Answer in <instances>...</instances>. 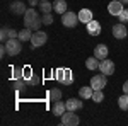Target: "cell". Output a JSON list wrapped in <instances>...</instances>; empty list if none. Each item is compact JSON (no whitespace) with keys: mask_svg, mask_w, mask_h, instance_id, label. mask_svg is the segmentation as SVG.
Masks as SVG:
<instances>
[{"mask_svg":"<svg viewBox=\"0 0 128 126\" xmlns=\"http://www.w3.org/2000/svg\"><path fill=\"white\" fill-rule=\"evenodd\" d=\"M24 26L29 27L32 31H40V27L43 26V20H41L40 14L34 9H28L24 14Z\"/></svg>","mask_w":128,"mask_h":126,"instance_id":"6da1fadb","label":"cell"},{"mask_svg":"<svg viewBox=\"0 0 128 126\" xmlns=\"http://www.w3.org/2000/svg\"><path fill=\"white\" fill-rule=\"evenodd\" d=\"M5 48H7V55L16 56V55H19L20 49H22V41L19 38H10L5 41Z\"/></svg>","mask_w":128,"mask_h":126,"instance_id":"7a4b0ae2","label":"cell"},{"mask_svg":"<svg viewBox=\"0 0 128 126\" xmlns=\"http://www.w3.org/2000/svg\"><path fill=\"white\" fill-rule=\"evenodd\" d=\"M46 41H48V34H46L44 31H34V32H32V38H31V48L32 49L40 48Z\"/></svg>","mask_w":128,"mask_h":126,"instance_id":"3957f363","label":"cell"},{"mask_svg":"<svg viewBox=\"0 0 128 126\" xmlns=\"http://www.w3.org/2000/svg\"><path fill=\"white\" fill-rule=\"evenodd\" d=\"M79 22H80L79 14H75V12H65V14H62V24L65 27H75Z\"/></svg>","mask_w":128,"mask_h":126,"instance_id":"277c9868","label":"cell"},{"mask_svg":"<svg viewBox=\"0 0 128 126\" xmlns=\"http://www.w3.org/2000/svg\"><path fill=\"white\" fill-rule=\"evenodd\" d=\"M56 80L60 84H65V85H72L74 77H72V72L68 68H58L56 70Z\"/></svg>","mask_w":128,"mask_h":126,"instance_id":"5b68a950","label":"cell"},{"mask_svg":"<svg viewBox=\"0 0 128 126\" xmlns=\"http://www.w3.org/2000/svg\"><path fill=\"white\" fill-rule=\"evenodd\" d=\"M80 123L79 116L75 114V111H65L62 114V125L65 126H77Z\"/></svg>","mask_w":128,"mask_h":126,"instance_id":"8992f818","label":"cell"},{"mask_svg":"<svg viewBox=\"0 0 128 126\" xmlns=\"http://www.w3.org/2000/svg\"><path fill=\"white\" fill-rule=\"evenodd\" d=\"M108 75H104V73H98V75H94V77L90 78V87L94 89V90H102V89L106 87V84H108Z\"/></svg>","mask_w":128,"mask_h":126,"instance_id":"52a82bcc","label":"cell"},{"mask_svg":"<svg viewBox=\"0 0 128 126\" xmlns=\"http://www.w3.org/2000/svg\"><path fill=\"white\" fill-rule=\"evenodd\" d=\"M99 70H101V73H104V75H113V73H114V63H113L111 60H108V58L101 60Z\"/></svg>","mask_w":128,"mask_h":126,"instance_id":"ba28073f","label":"cell"},{"mask_svg":"<svg viewBox=\"0 0 128 126\" xmlns=\"http://www.w3.org/2000/svg\"><path fill=\"white\" fill-rule=\"evenodd\" d=\"M126 34H128V31H126L125 22H120V24H114V26H113V36L116 39H125Z\"/></svg>","mask_w":128,"mask_h":126,"instance_id":"9c48e42d","label":"cell"},{"mask_svg":"<svg viewBox=\"0 0 128 126\" xmlns=\"http://www.w3.org/2000/svg\"><path fill=\"white\" fill-rule=\"evenodd\" d=\"M26 10H28L26 3H24V2H20V0H16V2H12V3H10V12H12V14H16V15H24V14H26Z\"/></svg>","mask_w":128,"mask_h":126,"instance_id":"30bf717a","label":"cell"},{"mask_svg":"<svg viewBox=\"0 0 128 126\" xmlns=\"http://www.w3.org/2000/svg\"><path fill=\"white\" fill-rule=\"evenodd\" d=\"M123 5H125V3H121L120 0H113V2L108 3V12L111 14V15H116V17H118L120 14H121V10L125 9Z\"/></svg>","mask_w":128,"mask_h":126,"instance_id":"8fae6325","label":"cell"},{"mask_svg":"<svg viewBox=\"0 0 128 126\" xmlns=\"http://www.w3.org/2000/svg\"><path fill=\"white\" fill-rule=\"evenodd\" d=\"M87 26V32L90 34V36H98V34H101V24H99L98 20H90V22H87L86 24Z\"/></svg>","mask_w":128,"mask_h":126,"instance_id":"7c38bea8","label":"cell"},{"mask_svg":"<svg viewBox=\"0 0 128 126\" xmlns=\"http://www.w3.org/2000/svg\"><path fill=\"white\" fill-rule=\"evenodd\" d=\"M108 46L106 44H98L96 48H94V56L99 60H104V58H108Z\"/></svg>","mask_w":128,"mask_h":126,"instance_id":"4fadbf2b","label":"cell"},{"mask_svg":"<svg viewBox=\"0 0 128 126\" xmlns=\"http://www.w3.org/2000/svg\"><path fill=\"white\" fill-rule=\"evenodd\" d=\"M65 106H67V111H77V109H80L84 106V102L79 101V99H68L65 102Z\"/></svg>","mask_w":128,"mask_h":126,"instance_id":"5bb4252c","label":"cell"},{"mask_svg":"<svg viewBox=\"0 0 128 126\" xmlns=\"http://www.w3.org/2000/svg\"><path fill=\"white\" fill-rule=\"evenodd\" d=\"M67 111V106H65V102H62V101H55V104H53V114L55 116H60Z\"/></svg>","mask_w":128,"mask_h":126,"instance_id":"9a60e30c","label":"cell"},{"mask_svg":"<svg viewBox=\"0 0 128 126\" xmlns=\"http://www.w3.org/2000/svg\"><path fill=\"white\" fill-rule=\"evenodd\" d=\"M53 10L56 14H65L67 12V2L65 0H55L53 2Z\"/></svg>","mask_w":128,"mask_h":126,"instance_id":"2e32d148","label":"cell"},{"mask_svg":"<svg viewBox=\"0 0 128 126\" xmlns=\"http://www.w3.org/2000/svg\"><path fill=\"white\" fill-rule=\"evenodd\" d=\"M79 19H80V22H84V24L90 22V20H92V10L82 9V10L79 12Z\"/></svg>","mask_w":128,"mask_h":126,"instance_id":"e0dca14e","label":"cell"},{"mask_svg":"<svg viewBox=\"0 0 128 126\" xmlns=\"http://www.w3.org/2000/svg\"><path fill=\"white\" fill-rule=\"evenodd\" d=\"M17 38H19L22 43L31 41V38H32V29H29V27H24L22 31H19V36H17Z\"/></svg>","mask_w":128,"mask_h":126,"instance_id":"ac0fdd59","label":"cell"},{"mask_svg":"<svg viewBox=\"0 0 128 126\" xmlns=\"http://www.w3.org/2000/svg\"><path fill=\"white\" fill-rule=\"evenodd\" d=\"M92 94H94V89L90 87V85L79 89V96L82 97V99H92Z\"/></svg>","mask_w":128,"mask_h":126,"instance_id":"d6986e66","label":"cell"},{"mask_svg":"<svg viewBox=\"0 0 128 126\" xmlns=\"http://www.w3.org/2000/svg\"><path fill=\"white\" fill-rule=\"evenodd\" d=\"M99 63H101V60L96 58V56H90V58L86 60V67H87L89 70H96V68H99Z\"/></svg>","mask_w":128,"mask_h":126,"instance_id":"ffe728a7","label":"cell"},{"mask_svg":"<svg viewBox=\"0 0 128 126\" xmlns=\"http://www.w3.org/2000/svg\"><path fill=\"white\" fill-rule=\"evenodd\" d=\"M40 10L43 14H51V9H53V3H50L48 0H40Z\"/></svg>","mask_w":128,"mask_h":126,"instance_id":"44dd1931","label":"cell"},{"mask_svg":"<svg viewBox=\"0 0 128 126\" xmlns=\"http://www.w3.org/2000/svg\"><path fill=\"white\" fill-rule=\"evenodd\" d=\"M118 106L121 111H128V94H123L118 99Z\"/></svg>","mask_w":128,"mask_h":126,"instance_id":"7402d4cb","label":"cell"},{"mask_svg":"<svg viewBox=\"0 0 128 126\" xmlns=\"http://www.w3.org/2000/svg\"><path fill=\"white\" fill-rule=\"evenodd\" d=\"M26 85H28V80L26 78H17V80H14V87H16V90H24L26 89Z\"/></svg>","mask_w":128,"mask_h":126,"instance_id":"603a6c76","label":"cell"},{"mask_svg":"<svg viewBox=\"0 0 128 126\" xmlns=\"http://www.w3.org/2000/svg\"><path fill=\"white\" fill-rule=\"evenodd\" d=\"M41 84V78L38 77V73H32L29 78H28V85L29 87H36V85H40Z\"/></svg>","mask_w":128,"mask_h":126,"instance_id":"cb8c5ba5","label":"cell"},{"mask_svg":"<svg viewBox=\"0 0 128 126\" xmlns=\"http://www.w3.org/2000/svg\"><path fill=\"white\" fill-rule=\"evenodd\" d=\"M50 99L51 101H60L62 99V90L60 89H51L50 90Z\"/></svg>","mask_w":128,"mask_h":126,"instance_id":"d4e9b609","label":"cell"},{"mask_svg":"<svg viewBox=\"0 0 128 126\" xmlns=\"http://www.w3.org/2000/svg\"><path fill=\"white\" fill-rule=\"evenodd\" d=\"M102 99H104V94H102V90H94V94H92V101L94 102H102Z\"/></svg>","mask_w":128,"mask_h":126,"instance_id":"484cf974","label":"cell"},{"mask_svg":"<svg viewBox=\"0 0 128 126\" xmlns=\"http://www.w3.org/2000/svg\"><path fill=\"white\" fill-rule=\"evenodd\" d=\"M10 38V27H2V32H0V39L5 43L7 39Z\"/></svg>","mask_w":128,"mask_h":126,"instance_id":"4316f807","label":"cell"},{"mask_svg":"<svg viewBox=\"0 0 128 126\" xmlns=\"http://www.w3.org/2000/svg\"><path fill=\"white\" fill-rule=\"evenodd\" d=\"M41 20H43L44 26H50V24H53V15H51V14H43Z\"/></svg>","mask_w":128,"mask_h":126,"instance_id":"83f0119b","label":"cell"},{"mask_svg":"<svg viewBox=\"0 0 128 126\" xmlns=\"http://www.w3.org/2000/svg\"><path fill=\"white\" fill-rule=\"evenodd\" d=\"M118 17H120V22H128V9H123Z\"/></svg>","mask_w":128,"mask_h":126,"instance_id":"f1b7e54d","label":"cell"},{"mask_svg":"<svg viewBox=\"0 0 128 126\" xmlns=\"http://www.w3.org/2000/svg\"><path fill=\"white\" fill-rule=\"evenodd\" d=\"M5 53H7V48H5V43L0 46V56H5Z\"/></svg>","mask_w":128,"mask_h":126,"instance_id":"f546056e","label":"cell"},{"mask_svg":"<svg viewBox=\"0 0 128 126\" xmlns=\"http://www.w3.org/2000/svg\"><path fill=\"white\" fill-rule=\"evenodd\" d=\"M40 2L38 0H28V5H38Z\"/></svg>","mask_w":128,"mask_h":126,"instance_id":"4dcf8cb0","label":"cell"},{"mask_svg":"<svg viewBox=\"0 0 128 126\" xmlns=\"http://www.w3.org/2000/svg\"><path fill=\"white\" fill-rule=\"evenodd\" d=\"M123 92H125V94H128V80L123 84Z\"/></svg>","mask_w":128,"mask_h":126,"instance_id":"1f68e13d","label":"cell"},{"mask_svg":"<svg viewBox=\"0 0 128 126\" xmlns=\"http://www.w3.org/2000/svg\"><path fill=\"white\" fill-rule=\"evenodd\" d=\"M121 3H125V5H128V0H120Z\"/></svg>","mask_w":128,"mask_h":126,"instance_id":"d6a6232c","label":"cell"}]
</instances>
